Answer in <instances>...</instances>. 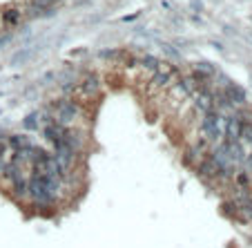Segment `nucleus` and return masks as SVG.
I'll return each instance as SVG.
<instances>
[{"label":"nucleus","instance_id":"nucleus-16","mask_svg":"<svg viewBox=\"0 0 252 248\" xmlns=\"http://www.w3.org/2000/svg\"><path fill=\"white\" fill-rule=\"evenodd\" d=\"M172 96H174V99H188V90L186 87H183V83L179 81V83H174V85H172Z\"/></svg>","mask_w":252,"mask_h":248},{"label":"nucleus","instance_id":"nucleus-4","mask_svg":"<svg viewBox=\"0 0 252 248\" xmlns=\"http://www.w3.org/2000/svg\"><path fill=\"white\" fill-rule=\"evenodd\" d=\"M100 92V81H98V76H87L83 83H78L76 87H74V94H78L81 99H94L96 94Z\"/></svg>","mask_w":252,"mask_h":248},{"label":"nucleus","instance_id":"nucleus-9","mask_svg":"<svg viewBox=\"0 0 252 248\" xmlns=\"http://www.w3.org/2000/svg\"><path fill=\"white\" fill-rule=\"evenodd\" d=\"M176 74H167V72H154L152 74V85L154 87H167L172 85V81H174Z\"/></svg>","mask_w":252,"mask_h":248},{"label":"nucleus","instance_id":"nucleus-19","mask_svg":"<svg viewBox=\"0 0 252 248\" xmlns=\"http://www.w3.org/2000/svg\"><path fill=\"white\" fill-rule=\"evenodd\" d=\"M243 166H246L248 175H252V154H246V159H243Z\"/></svg>","mask_w":252,"mask_h":248},{"label":"nucleus","instance_id":"nucleus-22","mask_svg":"<svg viewBox=\"0 0 252 248\" xmlns=\"http://www.w3.org/2000/svg\"><path fill=\"white\" fill-rule=\"evenodd\" d=\"M0 112H2V110H0Z\"/></svg>","mask_w":252,"mask_h":248},{"label":"nucleus","instance_id":"nucleus-5","mask_svg":"<svg viewBox=\"0 0 252 248\" xmlns=\"http://www.w3.org/2000/svg\"><path fill=\"white\" fill-rule=\"evenodd\" d=\"M241 116H230L228 121H225V132H223V139H225V143H234V141H239L241 139Z\"/></svg>","mask_w":252,"mask_h":248},{"label":"nucleus","instance_id":"nucleus-18","mask_svg":"<svg viewBox=\"0 0 252 248\" xmlns=\"http://www.w3.org/2000/svg\"><path fill=\"white\" fill-rule=\"evenodd\" d=\"M161 49H163V52H165V54H167V56H172V58H179V52H176V49H174V47H172V45L163 43V45H161Z\"/></svg>","mask_w":252,"mask_h":248},{"label":"nucleus","instance_id":"nucleus-15","mask_svg":"<svg viewBox=\"0 0 252 248\" xmlns=\"http://www.w3.org/2000/svg\"><path fill=\"white\" fill-rule=\"evenodd\" d=\"M234 179H237V188H250V175L248 172H234Z\"/></svg>","mask_w":252,"mask_h":248},{"label":"nucleus","instance_id":"nucleus-12","mask_svg":"<svg viewBox=\"0 0 252 248\" xmlns=\"http://www.w3.org/2000/svg\"><path fill=\"white\" fill-rule=\"evenodd\" d=\"M9 145L14 150H20V148H29V145H32V141H29L27 134H11V137H9Z\"/></svg>","mask_w":252,"mask_h":248},{"label":"nucleus","instance_id":"nucleus-20","mask_svg":"<svg viewBox=\"0 0 252 248\" xmlns=\"http://www.w3.org/2000/svg\"><path fill=\"white\" fill-rule=\"evenodd\" d=\"M7 166V161H5V148L0 145V172H2V168Z\"/></svg>","mask_w":252,"mask_h":248},{"label":"nucleus","instance_id":"nucleus-3","mask_svg":"<svg viewBox=\"0 0 252 248\" xmlns=\"http://www.w3.org/2000/svg\"><path fill=\"white\" fill-rule=\"evenodd\" d=\"M27 197L32 201H36V204H40V206H47V204H52V197H49V192H47V188H45V181H43V175H36L33 172L32 177H29V188H27Z\"/></svg>","mask_w":252,"mask_h":248},{"label":"nucleus","instance_id":"nucleus-8","mask_svg":"<svg viewBox=\"0 0 252 248\" xmlns=\"http://www.w3.org/2000/svg\"><path fill=\"white\" fill-rule=\"evenodd\" d=\"M223 94L228 96V101L232 105H243V103H246V92H243L239 85H234V83L223 85Z\"/></svg>","mask_w":252,"mask_h":248},{"label":"nucleus","instance_id":"nucleus-21","mask_svg":"<svg viewBox=\"0 0 252 248\" xmlns=\"http://www.w3.org/2000/svg\"><path fill=\"white\" fill-rule=\"evenodd\" d=\"M246 38H248V43H252V34H248V36H246Z\"/></svg>","mask_w":252,"mask_h":248},{"label":"nucleus","instance_id":"nucleus-11","mask_svg":"<svg viewBox=\"0 0 252 248\" xmlns=\"http://www.w3.org/2000/svg\"><path fill=\"white\" fill-rule=\"evenodd\" d=\"M20 18H23V11H18V9H5L2 11V20H5V25H9V27L20 25Z\"/></svg>","mask_w":252,"mask_h":248},{"label":"nucleus","instance_id":"nucleus-2","mask_svg":"<svg viewBox=\"0 0 252 248\" xmlns=\"http://www.w3.org/2000/svg\"><path fill=\"white\" fill-rule=\"evenodd\" d=\"M225 116L221 114L219 110L217 112H208V114H203V123H201V128H203V134L210 139V141H219V139H223V132H225Z\"/></svg>","mask_w":252,"mask_h":248},{"label":"nucleus","instance_id":"nucleus-14","mask_svg":"<svg viewBox=\"0 0 252 248\" xmlns=\"http://www.w3.org/2000/svg\"><path fill=\"white\" fill-rule=\"evenodd\" d=\"M138 65H141L143 67V70H148V72H157V67H158V58H154V56H150V54H148V56H143L141 58V61H138Z\"/></svg>","mask_w":252,"mask_h":248},{"label":"nucleus","instance_id":"nucleus-10","mask_svg":"<svg viewBox=\"0 0 252 248\" xmlns=\"http://www.w3.org/2000/svg\"><path fill=\"white\" fill-rule=\"evenodd\" d=\"M11 188H14V195L16 197H20V199H23V197H27V188H29V179L25 175H20L18 179H16V181H11Z\"/></svg>","mask_w":252,"mask_h":248},{"label":"nucleus","instance_id":"nucleus-13","mask_svg":"<svg viewBox=\"0 0 252 248\" xmlns=\"http://www.w3.org/2000/svg\"><path fill=\"white\" fill-rule=\"evenodd\" d=\"M23 125H25V130H38L40 128V114H38V112L27 114V116H25V121H23Z\"/></svg>","mask_w":252,"mask_h":248},{"label":"nucleus","instance_id":"nucleus-1","mask_svg":"<svg viewBox=\"0 0 252 248\" xmlns=\"http://www.w3.org/2000/svg\"><path fill=\"white\" fill-rule=\"evenodd\" d=\"M78 114H81V107H78L76 101H71V99H61L54 103V121L61 125H69L74 123V121L78 119Z\"/></svg>","mask_w":252,"mask_h":248},{"label":"nucleus","instance_id":"nucleus-7","mask_svg":"<svg viewBox=\"0 0 252 248\" xmlns=\"http://www.w3.org/2000/svg\"><path fill=\"white\" fill-rule=\"evenodd\" d=\"M196 175H199L201 179H205V181L217 179V175H219V166H217V161H214L212 157H205V159H201V163L196 166Z\"/></svg>","mask_w":252,"mask_h":248},{"label":"nucleus","instance_id":"nucleus-6","mask_svg":"<svg viewBox=\"0 0 252 248\" xmlns=\"http://www.w3.org/2000/svg\"><path fill=\"white\" fill-rule=\"evenodd\" d=\"M192 99H194V107L199 112H203V114H208V112L214 110V99H212V92L210 90H199L192 94Z\"/></svg>","mask_w":252,"mask_h":248},{"label":"nucleus","instance_id":"nucleus-17","mask_svg":"<svg viewBox=\"0 0 252 248\" xmlns=\"http://www.w3.org/2000/svg\"><path fill=\"white\" fill-rule=\"evenodd\" d=\"M29 56H32V52H18L14 58H11V63H14V65H18V63H25V61H27Z\"/></svg>","mask_w":252,"mask_h":248}]
</instances>
